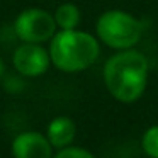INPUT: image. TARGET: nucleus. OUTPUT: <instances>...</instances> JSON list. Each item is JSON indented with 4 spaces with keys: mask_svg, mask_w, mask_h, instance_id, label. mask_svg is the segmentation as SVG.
Segmentation results:
<instances>
[{
    "mask_svg": "<svg viewBox=\"0 0 158 158\" xmlns=\"http://www.w3.org/2000/svg\"><path fill=\"white\" fill-rule=\"evenodd\" d=\"M55 15L43 9H26L17 15L14 22V31L21 41L24 43H46L51 41L56 34Z\"/></svg>",
    "mask_w": 158,
    "mask_h": 158,
    "instance_id": "20e7f679",
    "label": "nucleus"
},
{
    "mask_svg": "<svg viewBox=\"0 0 158 158\" xmlns=\"http://www.w3.org/2000/svg\"><path fill=\"white\" fill-rule=\"evenodd\" d=\"M141 146H143L144 153L148 156L158 158V124L151 126L144 131L143 139H141Z\"/></svg>",
    "mask_w": 158,
    "mask_h": 158,
    "instance_id": "1a4fd4ad",
    "label": "nucleus"
},
{
    "mask_svg": "<svg viewBox=\"0 0 158 158\" xmlns=\"http://www.w3.org/2000/svg\"><path fill=\"white\" fill-rule=\"evenodd\" d=\"M12 153L17 158H51L55 155L48 136H43L36 131L17 134L12 143Z\"/></svg>",
    "mask_w": 158,
    "mask_h": 158,
    "instance_id": "423d86ee",
    "label": "nucleus"
},
{
    "mask_svg": "<svg viewBox=\"0 0 158 158\" xmlns=\"http://www.w3.org/2000/svg\"><path fill=\"white\" fill-rule=\"evenodd\" d=\"M46 136H48L49 143L53 144V148L60 150V148H65L73 143L77 136V126L70 117L58 116L48 124Z\"/></svg>",
    "mask_w": 158,
    "mask_h": 158,
    "instance_id": "0eeeda50",
    "label": "nucleus"
},
{
    "mask_svg": "<svg viewBox=\"0 0 158 158\" xmlns=\"http://www.w3.org/2000/svg\"><path fill=\"white\" fill-rule=\"evenodd\" d=\"M14 68L24 77H39L48 72L51 56L39 43H24L14 53Z\"/></svg>",
    "mask_w": 158,
    "mask_h": 158,
    "instance_id": "39448f33",
    "label": "nucleus"
},
{
    "mask_svg": "<svg viewBox=\"0 0 158 158\" xmlns=\"http://www.w3.org/2000/svg\"><path fill=\"white\" fill-rule=\"evenodd\" d=\"M143 22L124 10H107L97 19L95 31L99 39L112 49H129L143 36Z\"/></svg>",
    "mask_w": 158,
    "mask_h": 158,
    "instance_id": "7ed1b4c3",
    "label": "nucleus"
},
{
    "mask_svg": "<svg viewBox=\"0 0 158 158\" xmlns=\"http://www.w3.org/2000/svg\"><path fill=\"white\" fill-rule=\"evenodd\" d=\"M80 9L75 4H61L55 12V21L56 26L63 31H68V29H77L80 24Z\"/></svg>",
    "mask_w": 158,
    "mask_h": 158,
    "instance_id": "6e6552de",
    "label": "nucleus"
},
{
    "mask_svg": "<svg viewBox=\"0 0 158 158\" xmlns=\"http://www.w3.org/2000/svg\"><path fill=\"white\" fill-rule=\"evenodd\" d=\"M56 158H92L94 153L89 150H83V148L73 146V144H68L65 148H60L55 153Z\"/></svg>",
    "mask_w": 158,
    "mask_h": 158,
    "instance_id": "9d476101",
    "label": "nucleus"
},
{
    "mask_svg": "<svg viewBox=\"0 0 158 158\" xmlns=\"http://www.w3.org/2000/svg\"><path fill=\"white\" fill-rule=\"evenodd\" d=\"M148 82V61L134 49H121L104 66V83L109 94L123 104H131L143 95Z\"/></svg>",
    "mask_w": 158,
    "mask_h": 158,
    "instance_id": "f257e3e1",
    "label": "nucleus"
},
{
    "mask_svg": "<svg viewBox=\"0 0 158 158\" xmlns=\"http://www.w3.org/2000/svg\"><path fill=\"white\" fill-rule=\"evenodd\" d=\"M4 70H5V66H4V61H2V58H0V77L4 75Z\"/></svg>",
    "mask_w": 158,
    "mask_h": 158,
    "instance_id": "9b49d317",
    "label": "nucleus"
},
{
    "mask_svg": "<svg viewBox=\"0 0 158 158\" xmlns=\"http://www.w3.org/2000/svg\"><path fill=\"white\" fill-rule=\"evenodd\" d=\"M99 53V41L92 34L78 29H60L49 43L51 63L65 73L87 70L95 63Z\"/></svg>",
    "mask_w": 158,
    "mask_h": 158,
    "instance_id": "f03ea898",
    "label": "nucleus"
}]
</instances>
